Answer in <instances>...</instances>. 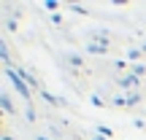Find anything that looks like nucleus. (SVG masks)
Wrapping results in <instances>:
<instances>
[{
    "label": "nucleus",
    "instance_id": "nucleus-20",
    "mask_svg": "<svg viewBox=\"0 0 146 140\" xmlns=\"http://www.w3.org/2000/svg\"><path fill=\"white\" fill-rule=\"evenodd\" d=\"M38 140H49V137H38Z\"/></svg>",
    "mask_w": 146,
    "mask_h": 140
},
{
    "label": "nucleus",
    "instance_id": "nucleus-5",
    "mask_svg": "<svg viewBox=\"0 0 146 140\" xmlns=\"http://www.w3.org/2000/svg\"><path fill=\"white\" fill-rule=\"evenodd\" d=\"M0 105H3V110H5V113H14V103H11V97H8V94H0Z\"/></svg>",
    "mask_w": 146,
    "mask_h": 140
},
{
    "label": "nucleus",
    "instance_id": "nucleus-12",
    "mask_svg": "<svg viewBox=\"0 0 146 140\" xmlns=\"http://www.w3.org/2000/svg\"><path fill=\"white\" fill-rule=\"evenodd\" d=\"M98 135H103V137H108V140H111V137H114V132H111L108 127H98Z\"/></svg>",
    "mask_w": 146,
    "mask_h": 140
},
{
    "label": "nucleus",
    "instance_id": "nucleus-10",
    "mask_svg": "<svg viewBox=\"0 0 146 140\" xmlns=\"http://www.w3.org/2000/svg\"><path fill=\"white\" fill-rule=\"evenodd\" d=\"M0 59L8 65V46H5V41H0Z\"/></svg>",
    "mask_w": 146,
    "mask_h": 140
},
{
    "label": "nucleus",
    "instance_id": "nucleus-18",
    "mask_svg": "<svg viewBox=\"0 0 146 140\" xmlns=\"http://www.w3.org/2000/svg\"><path fill=\"white\" fill-rule=\"evenodd\" d=\"M92 140H108V137H103V135H95V137H92Z\"/></svg>",
    "mask_w": 146,
    "mask_h": 140
},
{
    "label": "nucleus",
    "instance_id": "nucleus-4",
    "mask_svg": "<svg viewBox=\"0 0 146 140\" xmlns=\"http://www.w3.org/2000/svg\"><path fill=\"white\" fill-rule=\"evenodd\" d=\"M16 73H19V76H22V81H25L27 83V86H38V78H33V73H27V70H16Z\"/></svg>",
    "mask_w": 146,
    "mask_h": 140
},
{
    "label": "nucleus",
    "instance_id": "nucleus-14",
    "mask_svg": "<svg viewBox=\"0 0 146 140\" xmlns=\"http://www.w3.org/2000/svg\"><path fill=\"white\" fill-rule=\"evenodd\" d=\"M43 8H46V11H57V3H54V0H46V3H43Z\"/></svg>",
    "mask_w": 146,
    "mask_h": 140
},
{
    "label": "nucleus",
    "instance_id": "nucleus-2",
    "mask_svg": "<svg viewBox=\"0 0 146 140\" xmlns=\"http://www.w3.org/2000/svg\"><path fill=\"white\" fill-rule=\"evenodd\" d=\"M119 86H122V89H135V86H138V76H133V73L119 76Z\"/></svg>",
    "mask_w": 146,
    "mask_h": 140
},
{
    "label": "nucleus",
    "instance_id": "nucleus-8",
    "mask_svg": "<svg viewBox=\"0 0 146 140\" xmlns=\"http://www.w3.org/2000/svg\"><path fill=\"white\" fill-rule=\"evenodd\" d=\"M92 43H100V46H108V35H106V32H95V35H92Z\"/></svg>",
    "mask_w": 146,
    "mask_h": 140
},
{
    "label": "nucleus",
    "instance_id": "nucleus-19",
    "mask_svg": "<svg viewBox=\"0 0 146 140\" xmlns=\"http://www.w3.org/2000/svg\"><path fill=\"white\" fill-rule=\"evenodd\" d=\"M0 140H14V137H11V135H3V137H0Z\"/></svg>",
    "mask_w": 146,
    "mask_h": 140
},
{
    "label": "nucleus",
    "instance_id": "nucleus-16",
    "mask_svg": "<svg viewBox=\"0 0 146 140\" xmlns=\"http://www.w3.org/2000/svg\"><path fill=\"white\" fill-rule=\"evenodd\" d=\"M70 8H73V11H76V14H87V8H84V5H76V3H73V5H70Z\"/></svg>",
    "mask_w": 146,
    "mask_h": 140
},
{
    "label": "nucleus",
    "instance_id": "nucleus-15",
    "mask_svg": "<svg viewBox=\"0 0 146 140\" xmlns=\"http://www.w3.org/2000/svg\"><path fill=\"white\" fill-rule=\"evenodd\" d=\"M25 116H27V121H35V110H33V108H27Z\"/></svg>",
    "mask_w": 146,
    "mask_h": 140
},
{
    "label": "nucleus",
    "instance_id": "nucleus-1",
    "mask_svg": "<svg viewBox=\"0 0 146 140\" xmlns=\"http://www.w3.org/2000/svg\"><path fill=\"white\" fill-rule=\"evenodd\" d=\"M5 76L11 78V83L16 86V92H19L22 97H25V100H30V94H33V92H30V86H27V83L22 81V76H19V73H16L14 68H11V65H5Z\"/></svg>",
    "mask_w": 146,
    "mask_h": 140
},
{
    "label": "nucleus",
    "instance_id": "nucleus-11",
    "mask_svg": "<svg viewBox=\"0 0 146 140\" xmlns=\"http://www.w3.org/2000/svg\"><path fill=\"white\" fill-rule=\"evenodd\" d=\"M138 103H141V94H138V92H130V94H127V105H138Z\"/></svg>",
    "mask_w": 146,
    "mask_h": 140
},
{
    "label": "nucleus",
    "instance_id": "nucleus-17",
    "mask_svg": "<svg viewBox=\"0 0 146 140\" xmlns=\"http://www.w3.org/2000/svg\"><path fill=\"white\" fill-rule=\"evenodd\" d=\"M92 105H98V108H103V105H106V103H103V100H100V97H98V94H95V97H92Z\"/></svg>",
    "mask_w": 146,
    "mask_h": 140
},
{
    "label": "nucleus",
    "instance_id": "nucleus-6",
    "mask_svg": "<svg viewBox=\"0 0 146 140\" xmlns=\"http://www.w3.org/2000/svg\"><path fill=\"white\" fill-rule=\"evenodd\" d=\"M65 62H68L70 68H81V65H84V59L78 57V54H65Z\"/></svg>",
    "mask_w": 146,
    "mask_h": 140
},
{
    "label": "nucleus",
    "instance_id": "nucleus-13",
    "mask_svg": "<svg viewBox=\"0 0 146 140\" xmlns=\"http://www.w3.org/2000/svg\"><path fill=\"white\" fill-rule=\"evenodd\" d=\"M146 73V65H133V76H143Z\"/></svg>",
    "mask_w": 146,
    "mask_h": 140
},
{
    "label": "nucleus",
    "instance_id": "nucleus-3",
    "mask_svg": "<svg viewBox=\"0 0 146 140\" xmlns=\"http://www.w3.org/2000/svg\"><path fill=\"white\" fill-rule=\"evenodd\" d=\"M41 97L46 100V103H52V105H65V100H62V97H54V94H52V92H46L43 86H41Z\"/></svg>",
    "mask_w": 146,
    "mask_h": 140
},
{
    "label": "nucleus",
    "instance_id": "nucleus-9",
    "mask_svg": "<svg viewBox=\"0 0 146 140\" xmlns=\"http://www.w3.org/2000/svg\"><path fill=\"white\" fill-rule=\"evenodd\" d=\"M141 57H143V51H141V49H130V51H127V59H130V62H138Z\"/></svg>",
    "mask_w": 146,
    "mask_h": 140
},
{
    "label": "nucleus",
    "instance_id": "nucleus-7",
    "mask_svg": "<svg viewBox=\"0 0 146 140\" xmlns=\"http://www.w3.org/2000/svg\"><path fill=\"white\" fill-rule=\"evenodd\" d=\"M89 54H108V46H100V43H87Z\"/></svg>",
    "mask_w": 146,
    "mask_h": 140
}]
</instances>
